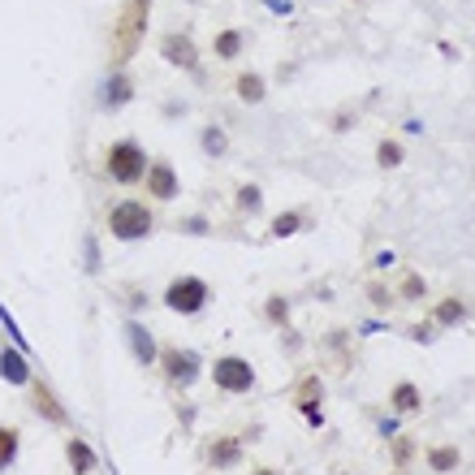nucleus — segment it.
Segmentation results:
<instances>
[{
  "mask_svg": "<svg viewBox=\"0 0 475 475\" xmlns=\"http://www.w3.org/2000/svg\"><path fill=\"white\" fill-rule=\"evenodd\" d=\"M147 164H152V160H147V152H143L139 143L117 139L108 147V164H104V169H108V178L117 182V186H135V182L147 178Z\"/></svg>",
  "mask_w": 475,
  "mask_h": 475,
  "instance_id": "nucleus-1",
  "label": "nucleus"
},
{
  "mask_svg": "<svg viewBox=\"0 0 475 475\" xmlns=\"http://www.w3.org/2000/svg\"><path fill=\"white\" fill-rule=\"evenodd\" d=\"M212 303V285L203 277H173L164 285V307L173 316H199Z\"/></svg>",
  "mask_w": 475,
  "mask_h": 475,
  "instance_id": "nucleus-2",
  "label": "nucleus"
},
{
  "mask_svg": "<svg viewBox=\"0 0 475 475\" xmlns=\"http://www.w3.org/2000/svg\"><path fill=\"white\" fill-rule=\"evenodd\" d=\"M152 212L143 208L139 199H121L113 203V212H108V234L117 238V242H139V238L152 234Z\"/></svg>",
  "mask_w": 475,
  "mask_h": 475,
  "instance_id": "nucleus-3",
  "label": "nucleus"
},
{
  "mask_svg": "<svg viewBox=\"0 0 475 475\" xmlns=\"http://www.w3.org/2000/svg\"><path fill=\"white\" fill-rule=\"evenodd\" d=\"M156 363L164 368V380H169L173 389H191V385L203 377V355L191 350V346H164Z\"/></svg>",
  "mask_w": 475,
  "mask_h": 475,
  "instance_id": "nucleus-4",
  "label": "nucleus"
},
{
  "mask_svg": "<svg viewBox=\"0 0 475 475\" xmlns=\"http://www.w3.org/2000/svg\"><path fill=\"white\" fill-rule=\"evenodd\" d=\"M212 385H217L220 394L242 397V394L256 389V368H251L242 355H220L217 363H212Z\"/></svg>",
  "mask_w": 475,
  "mask_h": 475,
  "instance_id": "nucleus-5",
  "label": "nucleus"
},
{
  "mask_svg": "<svg viewBox=\"0 0 475 475\" xmlns=\"http://www.w3.org/2000/svg\"><path fill=\"white\" fill-rule=\"evenodd\" d=\"M143 26H147V0H130V5H126V14H121V22H117V52H121V61L139 48Z\"/></svg>",
  "mask_w": 475,
  "mask_h": 475,
  "instance_id": "nucleus-6",
  "label": "nucleus"
},
{
  "mask_svg": "<svg viewBox=\"0 0 475 475\" xmlns=\"http://www.w3.org/2000/svg\"><path fill=\"white\" fill-rule=\"evenodd\" d=\"M126 346H130V355H135L139 368H156L160 346H156V337H152V329H147L143 320H126Z\"/></svg>",
  "mask_w": 475,
  "mask_h": 475,
  "instance_id": "nucleus-7",
  "label": "nucleus"
},
{
  "mask_svg": "<svg viewBox=\"0 0 475 475\" xmlns=\"http://www.w3.org/2000/svg\"><path fill=\"white\" fill-rule=\"evenodd\" d=\"M26 389H31V406H35V415H40L43 424H57V428H65V424H70V411L61 406V397L52 394L43 380H31Z\"/></svg>",
  "mask_w": 475,
  "mask_h": 475,
  "instance_id": "nucleus-8",
  "label": "nucleus"
},
{
  "mask_svg": "<svg viewBox=\"0 0 475 475\" xmlns=\"http://www.w3.org/2000/svg\"><path fill=\"white\" fill-rule=\"evenodd\" d=\"M0 380H5V385H18V389H26V385L35 380L26 350H18V346H0Z\"/></svg>",
  "mask_w": 475,
  "mask_h": 475,
  "instance_id": "nucleus-9",
  "label": "nucleus"
},
{
  "mask_svg": "<svg viewBox=\"0 0 475 475\" xmlns=\"http://www.w3.org/2000/svg\"><path fill=\"white\" fill-rule=\"evenodd\" d=\"M143 186H147V195L152 199H178V173H173V164H164V160L147 164Z\"/></svg>",
  "mask_w": 475,
  "mask_h": 475,
  "instance_id": "nucleus-10",
  "label": "nucleus"
},
{
  "mask_svg": "<svg viewBox=\"0 0 475 475\" xmlns=\"http://www.w3.org/2000/svg\"><path fill=\"white\" fill-rule=\"evenodd\" d=\"M160 57L169 65H182V70H199V52L191 43V35H164L160 40Z\"/></svg>",
  "mask_w": 475,
  "mask_h": 475,
  "instance_id": "nucleus-11",
  "label": "nucleus"
},
{
  "mask_svg": "<svg viewBox=\"0 0 475 475\" xmlns=\"http://www.w3.org/2000/svg\"><path fill=\"white\" fill-rule=\"evenodd\" d=\"M208 462H212V471H229V467H238V462H242V441H238V436H212Z\"/></svg>",
  "mask_w": 475,
  "mask_h": 475,
  "instance_id": "nucleus-12",
  "label": "nucleus"
},
{
  "mask_svg": "<svg viewBox=\"0 0 475 475\" xmlns=\"http://www.w3.org/2000/svg\"><path fill=\"white\" fill-rule=\"evenodd\" d=\"M130 96H135V82L126 79V74H108V79L99 82V108H121V104H130Z\"/></svg>",
  "mask_w": 475,
  "mask_h": 475,
  "instance_id": "nucleus-13",
  "label": "nucleus"
},
{
  "mask_svg": "<svg viewBox=\"0 0 475 475\" xmlns=\"http://www.w3.org/2000/svg\"><path fill=\"white\" fill-rule=\"evenodd\" d=\"M65 462H70V471L74 475H91L99 467V454L82 441V436H70V441H65Z\"/></svg>",
  "mask_w": 475,
  "mask_h": 475,
  "instance_id": "nucleus-14",
  "label": "nucleus"
},
{
  "mask_svg": "<svg viewBox=\"0 0 475 475\" xmlns=\"http://www.w3.org/2000/svg\"><path fill=\"white\" fill-rule=\"evenodd\" d=\"M320 394H324L320 377H307V380H303V389H298V411L307 415V424H312V428H320V424H324V415H320Z\"/></svg>",
  "mask_w": 475,
  "mask_h": 475,
  "instance_id": "nucleus-15",
  "label": "nucleus"
},
{
  "mask_svg": "<svg viewBox=\"0 0 475 475\" xmlns=\"http://www.w3.org/2000/svg\"><path fill=\"white\" fill-rule=\"evenodd\" d=\"M389 402H394L397 415H415L419 406H424V397H419V385H415V380H397L394 389H389Z\"/></svg>",
  "mask_w": 475,
  "mask_h": 475,
  "instance_id": "nucleus-16",
  "label": "nucleus"
},
{
  "mask_svg": "<svg viewBox=\"0 0 475 475\" xmlns=\"http://www.w3.org/2000/svg\"><path fill=\"white\" fill-rule=\"evenodd\" d=\"M18 454H22V433L14 424H0V475L18 462Z\"/></svg>",
  "mask_w": 475,
  "mask_h": 475,
  "instance_id": "nucleus-17",
  "label": "nucleus"
},
{
  "mask_svg": "<svg viewBox=\"0 0 475 475\" xmlns=\"http://www.w3.org/2000/svg\"><path fill=\"white\" fill-rule=\"evenodd\" d=\"M458 462H462V454H458L454 445H433L428 450V471H436V475L458 471Z\"/></svg>",
  "mask_w": 475,
  "mask_h": 475,
  "instance_id": "nucleus-18",
  "label": "nucleus"
},
{
  "mask_svg": "<svg viewBox=\"0 0 475 475\" xmlns=\"http://www.w3.org/2000/svg\"><path fill=\"white\" fill-rule=\"evenodd\" d=\"M462 320H467V303H462V298H445V303L436 307L433 324L436 329H454V324H462Z\"/></svg>",
  "mask_w": 475,
  "mask_h": 475,
  "instance_id": "nucleus-19",
  "label": "nucleus"
},
{
  "mask_svg": "<svg viewBox=\"0 0 475 475\" xmlns=\"http://www.w3.org/2000/svg\"><path fill=\"white\" fill-rule=\"evenodd\" d=\"M238 96L247 99V104H259V99H264V79H259V74H242V79H238Z\"/></svg>",
  "mask_w": 475,
  "mask_h": 475,
  "instance_id": "nucleus-20",
  "label": "nucleus"
},
{
  "mask_svg": "<svg viewBox=\"0 0 475 475\" xmlns=\"http://www.w3.org/2000/svg\"><path fill=\"white\" fill-rule=\"evenodd\" d=\"M225 147H229L225 130H220V126H208V130H203V152H208V156H225Z\"/></svg>",
  "mask_w": 475,
  "mask_h": 475,
  "instance_id": "nucleus-21",
  "label": "nucleus"
},
{
  "mask_svg": "<svg viewBox=\"0 0 475 475\" xmlns=\"http://www.w3.org/2000/svg\"><path fill=\"white\" fill-rule=\"evenodd\" d=\"M238 52H242V31H225L217 40V57L220 61H234Z\"/></svg>",
  "mask_w": 475,
  "mask_h": 475,
  "instance_id": "nucleus-22",
  "label": "nucleus"
},
{
  "mask_svg": "<svg viewBox=\"0 0 475 475\" xmlns=\"http://www.w3.org/2000/svg\"><path fill=\"white\" fill-rule=\"evenodd\" d=\"M298 229H303V217H298V212H281V217L273 220V234L277 238H290V234H298Z\"/></svg>",
  "mask_w": 475,
  "mask_h": 475,
  "instance_id": "nucleus-23",
  "label": "nucleus"
},
{
  "mask_svg": "<svg viewBox=\"0 0 475 475\" xmlns=\"http://www.w3.org/2000/svg\"><path fill=\"white\" fill-rule=\"evenodd\" d=\"M238 208H242V212H259V208H264L259 186H242V191H238Z\"/></svg>",
  "mask_w": 475,
  "mask_h": 475,
  "instance_id": "nucleus-24",
  "label": "nucleus"
},
{
  "mask_svg": "<svg viewBox=\"0 0 475 475\" xmlns=\"http://www.w3.org/2000/svg\"><path fill=\"white\" fill-rule=\"evenodd\" d=\"M411 458H415V445H411L406 436H394V467H397V471H402Z\"/></svg>",
  "mask_w": 475,
  "mask_h": 475,
  "instance_id": "nucleus-25",
  "label": "nucleus"
},
{
  "mask_svg": "<svg viewBox=\"0 0 475 475\" xmlns=\"http://www.w3.org/2000/svg\"><path fill=\"white\" fill-rule=\"evenodd\" d=\"M264 316L273 320V324H285V320H290V303H285V298H268V307H264Z\"/></svg>",
  "mask_w": 475,
  "mask_h": 475,
  "instance_id": "nucleus-26",
  "label": "nucleus"
},
{
  "mask_svg": "<svg viewBox=\"0 0 475 475\" xmlns=\"http://www.w3.org/2000/svg\"><path fill=\"white\" fill-rule=\"evenodd\" d=\"M428 294V285H424V277H415V273H411V277L402 281V298H424Z\"/></svg>",
  "mask_w": 475,
  "mask_h": 475,
  "instance_id": "nucleus-27",
  "label": "nucleus"
},
{
  "mask_svg": "<svg viewBox=\"0 0 475 475\" xmlns=\"http://www.w3.org/2000/svg\"><path fill=\"white\" fill-rule=\"evenodd\" d=\"M380 164H389V169H394V164H402V147H397V143H380Z\"/></svg>",
  "mask_w": 475,
  "mask_h": 475,
  "instance_id": "nucleus-28",
  "label": "nucleus"
},
{
  "mask_svg": "<svg viewBox=\"0 0 475 475\" xmlns=\"http://www.w3.org/2000/svg\"><path fill=\"white\" fill-rule=\"evenodd\" d=\"M82 256H87V273H99V251H96V238H82Z\"/></svg>",
  "mask_w": 475,
  "mask_h": 475,
  "instance_id": "nucleus-29",
  "label": "nucleus"
},
{
  "mask_svg": "<svg viewBox=\"0 0 475 475\" xmlns=\"http://www.w3.org/2000/svg\"><path fill=\"white\" fill-rule=\"evenodd\" d=\"M411 337H415V341H424V346H428V341H433V337H436V324H415V329H411Z\"/></svg>",
  "mask_w": 475,
  "mask_h": 475,
  "instance_id": "nucleus-30",
  "label": "nucleus"
},
{
  "mask_svg": "<svg viewBox=\"0 0 475 475\" xmlns=\"http://www.w3.org/2000/svg\"><path fill=\"white\" fill-rule=\"evenodd\" d=\"M377 433L385 436V441H394V436H397V419H380V424H377Z\"/></svg>",
  "mask_w": 475,
  "mask_h": 475,
  "instance_id": "nucleus-31",
  "label": "nucleus"
},
{
  "mask_svg": "<svg viewBox=\"0 0 475 475\" xmlns=\"http://www.w3.org/2000/svg\"><path fill=\"white\" fill-rule=\"evenodd\" d=\"M372 303H377V307H389V303H394V294H389V290H372Z\"/></svg>",
  "mask_w": 475,
  "mask_h": 475,
  "instance_id": "nucleus-32",
  "label": "nucleus"
},
{
  "mask_svg": "<svg viewBox=\"0 0 475 475\" xmlns=\"http://www.w3.org/2000/svg\"><path fill=\"white\" fill-rule=\"evenodd\" d=\"M186 234H208V225H203L199 217H191V220H186Z\"/></svg>",
  "mask_w": 475,
  "mask_h": 475,
  "instance_id": "nucleus-33",
  "label": "nucleus"
},
{
  "mask_svg": "<svg viewBox=\"0 0 475 475\" xmlns=\"http://www.w3.org/2000/svg\"><path fill=\"white\" fill-rule=\"evenodd\" d=\"M372 264H377V268H389V264H394V251H380V256L372 259Z\"/></svg>",
  "mask_w": 475,
  "mask_h": 475,
  "instance_id": "nucleus-34",
  "label": "nucleus"
},
{
  "mask_svg": "<svg viewBox=\"0 0 475 475\" xmlns=\"http://www.w3.org/2000/svg\"><path fill=\"white\" fill-rule=\"evenodd\" d=\"M251 475H281V471H273V467H259V471H251Z\"/></svg>",
  "mask_w": 475,
  "mask_h": 475,
  "instance_id": "nucleus-35",
  "label": "nucleus"
}]
</instances>
